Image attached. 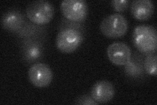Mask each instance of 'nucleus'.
<instances>
[{
  "label": "nucleus",
  "mask_w": 157,
  "mask_h": 105,
  "mask_svg": "<svg viewBox=\"0 0 157 105\" xmlns=\"http://www.w3.org/2000/svg\"><path fill=\"white\" fill-rule=\"evenodd\" d=\"M132 39L135 47L143 53H155L157 49L156 28L149 24H140L135 27Z\"/></svg>",
  "instance_id": "obj_1"
},
{
  "label": "nucleus",
  "mask_w": 157,
  "mask_h": 105,
  "mask_svg": "<svg viewBox=\"0 0 157 105\" xmlns=\"http://www.w3.org/2000/svg\"><path fill=\"white\" fill-rule=\"evenodd\" d=\"M26 13L32 22L42 25L51 21L55 13V7L51 2L46 0H37L28 5Z\"/></svg>",
  "instance_id": "obj_2"
},
{
  "label": "nucleus",
  "mask_w": 157,
  "mask_h": 105,
  "mask_svg": "<svg viewBox=\"0 0 157 105\" xmlns=\"http://www.w3.org/2000/svg\"><path fill=\"white\" fill-rule=\"evenodd\" d=\"M100 28L105 36L109 38H119L126 33L128 24L122 14L113 13L103 19Z\"/></svg>",
  "instance_id": "obj_3"
},
{
  "label": "nucleus",
  "mask_w": 157,
  "mask_h": 105,
  "mask_svg": "<svg viewBox=\"0 0 157 105\" xmlns=\"http://www.w3.org/2000/svg\"><path fill=\"white\" fill-rule=\"evenodd\" d=\"M83 36L78 30L68 27L58 32L56 38V46L62 53H71L81 46Z\"/></svg>",
  "instance_id": "obj_4"
},
{
  "label": "nucleus",
  "mask_w": 157,
  "mask_h": 105,
  "mask_svg": "<svg viewBox=\"0 0 157 105\" xmlns=\"http://www.w3.org/2000/svg\"><path fill=\"white\" fill-rule=\"evenodd\" d=\"M45 47L38 37L23 39L21 44V54L22 61L27 64L36 63L43 59Z\"/></svg>",
  "instance_id": "obj_5"
},
{
  "label": "nucleus",
  "mask_w": 157,
  "mask_h": 105,
  "mask_svg": "<svg viewBox=\"0 0 157 105\" xmlns=\"http://www.w3.org/2000/svg\"><path fill=\"white\" fill-rule=\"evenodd\" d=\"M60 9L67 20L74 22L82 21L88 14V6L84 0H64L61 2Z\"/></svg>",
  "instance_id": "obj_6"
},
{
  "label": "nucleus",
  "mask_w": 157,
  "mask_h": 105,
  "mask_svg": "<svg viewBox=\"0 0 157 105\" xmlns=\"http://www.w3.org/2000/svg\"><path fill=\"white\" fill-rule=\"evenodd\" d=\"M29 80L34 86L45 87L52 80L53 74L51 68L43 63L33 64L28 70Z\"/></svg>",
  "instance_id": "obj_7"
},
{
  "label": "nucleus",
  "mask_w": 157,
  "mask_h": 105,
  "mask_svg": "<svg viewBox=\"0 0 157 105\" xmlns=\"http://www.w3.org/2000/svg\"><path fill=\"white\" fill-rule=\"evenodd\" d=\"M107 54L109 61L118 66H124L132 57L130 47L126 43L120 42L110 44L107 47Z\"/></svg>",
  "instance_id": "obj_8"
},
{
  "label": "nucleus",
  "mask_w": 157,
  "mask_h": 105,
  "mask_svg": "<svg viewBox=\"0 0 157 105\" xmlns=\"http://www.w3.org/2000/svg\"><path fill=\"white\" fill-rule=\"evenodd\" d=\"M1 22L4 29L12 32H17L26 23L25 17L20 10L10 9L3 14Z\"/></svg>",
  "instance_id": "obj_9"
},
{
  "label": "nucleus",
  "mask_w": 157,
  "mask_h": 105,
  "mask_svg": "<svg viewBox=\"0 0 157 105\" xmlns=\"http://www.w3.org/2000/svg\"><path fill=\"white\" fill-rule=\"evenodd\" d=\"M115 93L113 84L106 80L96 82L91 89L92 97L98 103H105L111 101Z\"/></svg>",
  "instance_id": "obj_10"
},
{
  "label": "nucleus",
  "mask_w": 157,
  "mask_h": 105,
  "mask_svg": "<svg viewBox=\"0 0 157 105\" xmlns=\"http://www.w3.org/2000/svg\"><path fill=\"white\" fill-rule=\"evenodd\" d=\"M154 4L151 0H134L131 3L130 11L133 17L140 21H145L154 13Z\"/></svg>",
  "instance_id": "obj_11"
},
{
  "label": "nucleus",
  "mask_w": 157,
  "mask_h": 105,
  "mask_svg": "<svg viewBox=\"0 0 157 105\" xmlns=\"http://www.w3.org/2000/svg\"><path fill=\"white\" fill-rule=\"evenodd\" d=\"M124 66L125 73L130 78H140L144 74V63L139 57H131L129 62Z\"/></svg>",
  "instance_id": "obj_12"
},
{
  "label": "nucleus",
  "mask_w": 157,
  "mask_h": 105,
  "mask_svg": "<svg viewBox=\"0 0 157 105\" xmlns=\"http://www.w3.org/2000/svg\"><path fill=\"white\" fill-rule=\"evenodd\" d=\"M36 24H30L26 22L24 26L17 32V34L20 37L25 38L38 37L40 33L43 31V29L37 26Z\"/></svg>",
  "instance_id": "obj_13"
},
{
  "label": "nucleus",
  "mask_w": 157,
  "mask_h": 105,
  "mask_svg": "<svg viewBox=\"0 0 157 105\" xmlns=\"http://www.w3.org/2000/svg\"><path fill=\"white\" fill-rule=\"evenodd\" d=\"M156 53L147 54L144 62V68L145 72L152 76H156Z\"/></svg>",
  "instance_id": "obj_14"
},
{
  "label": "nucleus",
  "mask_w": 157,
  "mask_h": 105,
  "mask_svg": "<svg viewBox=\"0 0 157 105\" xmlns=\"http://www.w3.org/2000/svg\"><path fill=\"white\" fill-rule=\"evenodd\" d=\"M75 104L80 105H96L99 104L97 103L89 95H82L77 97L74 102Z\"/></svg>",
  "instance_id": "obj_15"
},
{
  "label": "nucleus",
  "mask_w": 157,
  "mask_h": 105,
  "mask_svg": "<svg viewBox=\"0 0 157 105\" xmlns=\"http://www.w3.org/2000/svg\"><path fill=\"white\" fill-rule=\"evenodd\" d=\"M128 0H113L111 2V6L117 11L122 12L125 11L129 6Z\"/></svg>",
  "instance_id": "obj_16"
}]
</instances>
